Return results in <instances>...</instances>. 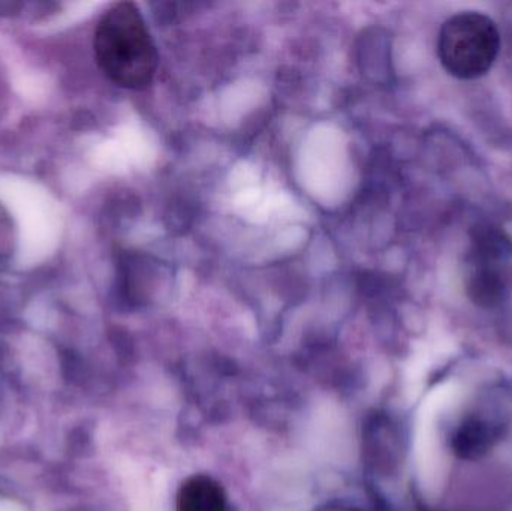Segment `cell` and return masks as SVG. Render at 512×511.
Listing matches in <instances>:
<instances>
[{"label": "cell", "mask_w": 512, "mask_h": 511, "mask_svg": "<svg viewBox=\"0 0 512 511\" xmlns=\"http://www.w3.org/2000/svg\"><path fill=\"white\" fill-rule=\"evenodd\" d=\"M96 62L117 86L143 90L153 83L158 51L140 9L132 2L114 3L95 30Z\"/></svg>", "instance_id": "cell-1"}, {"label": "cell", "mask_w": 512, "mask_h": 511, "mask_svg": "<svg viewBox=\"0 0 512 511\" xmlns=\"http://www.w3.org/2000/svg\"><path fill=\"white\" fill-rule=\"evenodd\" d=\"M501 50L495 21L480 12H462L445 21L438 38V56L448 74L474 80L487 74Z\"/></svg>", "instance_id": "cell-2"}, {"label": "cell", "mask_w": 512, "mask_h": 511, "mask_svg": "<svg viewBox=\"0 0 512 511\" xmlns=\"http://www.w3.org/2000/svg\"><path fill=\"white\" fill-rule=\"evenodd\" d=\"M176 511H227V495L212 477L192 476L177 492Z\"/></svg>", "instance_id": "cell-3"}, {"label": "cell", "mask_w": 512, "mask_h": 511, "mask_svg": "<svg viewBox=\"0 0 512 511\" xmlns=\"http://www.w3.org/2000/svg\"><path fill=\"white\" fill-rule=\"evenodd\" d=\"M502 291L504 284L501 276L493 270L481 269L469 278V293L477 302L492 305L501 299Z\"/></svg>", "instance_id": "cell-4"}]
</instances>
